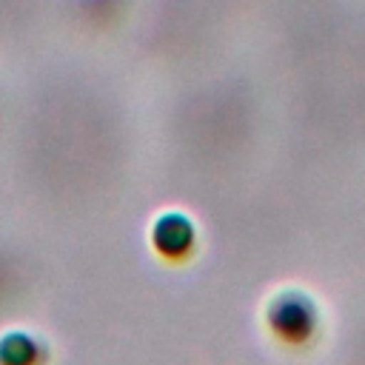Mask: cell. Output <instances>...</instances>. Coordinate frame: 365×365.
Returning a JSON list of instances; mask_svg holds the SVG:
<instances>
[{
  "label": "cell",
  "mask_w": 365,
  "mask_h": 365,
  "mask_svg": "<svg viewBox=\"0 0 365 365\" xmlns=\"http://www.w3.org/2000/svg\"><path fill=\"white\" fill-rule=\"evenodd\" d=\"M151 242H154L157 254H163L168 259H185L194 248V225H191L188 217H182L177 211L163 214L154 222Z\"/></svg>",
  "instance_id": "6da1fadb"
}]
</instances>
